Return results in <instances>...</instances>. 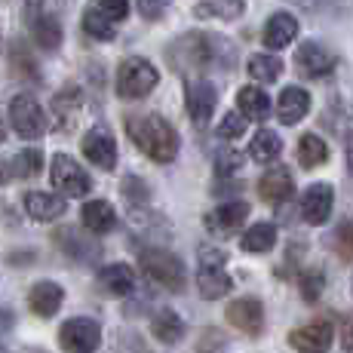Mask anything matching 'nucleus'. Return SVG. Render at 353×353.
I'll list each match as a JSON object with an SVG mask.
<instances>
[{
	"label": "nucleus",
	"instance_id": "f257e3e1",
	"mask_svg": "<svg viewBox=\"0 0 353 353\" xmlns=\"http://www.w3.org/2000/svg\"><path fill=\"white\" fill-rule=\"evenodd\" d=\"M129 135L135 148L148 154L154 163H172L179 154V132L160 117V114H145V117H129Z\"/></svg>",
	"mask_w": 353,
	"mask_h": 353
},
{
	"label": "nucleus",
	"instance_id": "f03ea898",
	"mask_svg": "<svg viewBox=\"0 0 353 353\" xmlns=\"http://www.w3.org/2000/svg\"><path fill=\"white\" fill-rule=\"evenodd\" d=\"M139 264L148 276H151L157 286L169 289V292H181L188 286V270L181 264L179 255H172L169 249H141L139 252Z\"/></svg>",
	"mask_w": 353,
	"mask_h": 353
},
{
	"label": "nucleus",
	"instance_id": "7ed1b4c3",
	"mask_svg": "<svg viewBox=\"0 0 353 353\" xmlns=\"http://www.w3.org/2000/svg\"><path fill=\"white\" fill-rule=\"evenodd\" d=\"M160 74L148 59L129 56L117 68V96L120 99H145L157 86Z\"/></svg>",
	"mask_w": 353,
	"mask_h": 353
},
{
	"label": "nucleus",
	"instance_id": "20e7f679",
	"mask_svg": "<svg viewBox=\"0 0 353 353\" xmlns=\"http://www.w3.org/2000/svg\"><path fill=\"white\" fill-rule=\"evenodd\" d=\"M50 181L56 191H62L65 196H86L92 191V181L86 175L83 166H77V160H71L68 154H56L50 166Z\"/></svg>",
	"mask_w": 353,
	"mask_h": 353
},
{
	"label": "nucleus",
	"instance_id": "39448f33",
	"mask_svg": "<svg viewBox=\"0 0 353 353\" xmlns=\"http://www.w3.org/2000/svg\"><path fill=\"white\" fill-rule=\"evenodd\" d=\"M59 344L65 353H92L101 344V325L90 316H74L59 329Z\"/></svg>",
	"mask_w": 353,
	"mask_h": 353
},
{
	"label": "nucleus",
	"instance_id": "423d86ee",
	"mask_svg": "<svg viewBox=\"0 0 353 353\" xmlns=\"http://www.w3.org/2000/svg\"><path fill=\"white\" fill-rule=\"evenodd\" d=\"M10 120H12V129H16L22 139H40V135L46 132L43 108L31 96H25V92H19V96L10 101Z\"/></svg>",
	"mask_w": 353,
	"mask_h": 353
},
{
	"label": "nucleus",
	"instance_id": "0eeeda50",
	"mask_svg": "<svg viewBox=\"0 0 353 353\" xmlns=\"http://www.w3.org/2000/svg\"><path fill=\"white\" fill-rule=\"evenodd\" d=\"M335 65H338V56L329 50V46L316 43V40L301 43L295 52V68L304 74V77H325Z\"/></svg>",
	"mask_w": 353,
	"mask_h": 353
},
{
	"label": "nucleus",
	"instance_id": "6e6552de",
	"mask_svg": "<svg viewBox=\"0 0 353 353\" xmlns=\"http://www.w3.org/2000/svg\"><path fill=\"white\" fill-rule=\"evenodd\" d=\"M228 323L240 329L243 335L258 338L264 332V307L258 298H236L228 304Z\"/></svg>",
	"mask_w": 353,
	"mask_h": 353
},
{
	"label": "nucleus",
	"instance_id": "1a4fd4ad",
	"mask_svg": "<svg viewBox=\"0 0 353 353\" xmlns=\"http://www.w3.org/2000/svg\"><path fill=\"white\" fill-rule=\"evenodd\" d=\"M332 338H335V329H332L329 320H314L301 329L289 332V344L298 353H325L332 347Z\"/></svg>",
	"mask_w": 353,
	"mask_h": 353
},
{
	"label": "nucleus",
	"instance_id": "9d476101",
	"mask_svg": "<svg viewBox=\"0 0 353 353\" xmlns=\"http://www.w3.org/2000/svg\"><path fill=\"white\" fill-rule=\"evenodd\" d=\"M80 151H83V157L90 160L92 166L105 169V172L117 169V141H114L105 129H90V132L83 135V141H80Z\"/></svg>",
	"mask_w": 353,
	"mask_h": 353
},
{
	"label": "nucleus",
	"instance_id": "9b49d317",
	"mask_svg": "<svg viewBox=\"0 0 353 353\" xmlns=\"http://www.w3.org/2000/svg\"><path fill=\"white\" fill-rule=\"evenodd\" d=\"M185 105H188V114H191L194 123L206 126L209 117L215 114V105H219V92H215V86L206 83V80H194V83H188Z\"/></svg>",
	"mask_w": 353,
	"mask_h": 353
},
{
	"label": "nucleus",
	"instance_id": "f8f14e48",
	"mask_svg": "<svg viewBox=\"0 0 353 353\" xmlns=\"http://www.w3.org/2000/svg\"><path fill=\"white\" fill-rule=\"evenodd\" d=\"M332 203H335V194H332V185H310L301 196V215L307 225H325L332 215Z\"/></svg>",
	"mask_w": 353,
	"mask_h": 353
},
{
	"label": "nucleus",
	"instance_id": "ddd939ff",
	"mask_svg": "<svg viewBox=\"0 0 353 353\" xmlns=\"http://www.w3.org/2000/svg\"><path fill=\"white\" fill-rule=\"evenodd\" d=\"M246 215H249V203H243V200L225 203V206H219L215 212L206 215V230L215 236L236 234L243 228V221H246Z\"/></svg>",
	"mask_w": 353,
	"mask_h": 353
},
{
	"label": "nucleus",
	"instance_id": "4468645a",
	"mask_svg": "<svg viewBox=\"0 0 353 353\" xmlns=\"http://www.w3.org/2000/svg\"><path fill=\"white\" fill-rule=\"evenodd\" d=\"M62 301H65V292H62V286H59V283H52V280L34 283V289L28 292V307H31L37 316H43V320L56 316L59 307H62Z\"/></svg>",
	"mask_w": 353,
	"mask_h": 353
},
{
	"label": "nucleus",
	"instance_id": "2eb2a0df",
	"mask_svg": "<svg viewBox=\"0 0 353 353\" xmlns=\"http://www.w3.org/2000/svg\"><path fill=\"white\" fill-rule=\"evenodd\" d=\"M292 191H295V181H292V172L286 166H270L268 172L261 175V181H258V194H261V200H268V203L289 200Z\"/></svg>",
	"mask_w": 353,
	"mask_h": 353
},
{
	"label": "nucleus",
	"instance_id": "dca6fc26",
	"mask_svg": "<svg viewBox=\"0 0 353 353\" xmlns=\"http://www.w3.org/2000/svg\"><path fill=\"white\" fill-rule=\"evenodd\" d=\"M99 286L105 295L126 298L135 292V270L129 264H108L99 270Z\"/></svg>",
	"mask_w": 353,
	"mask_h": 353
},
{
	"label": "nucleus",
	"instance_id": "f3484780",
	"mask_svg": "<svg viewBox=\"0 0 353 353\" xmlns=\"http://www.w3.org/2000/svg\"><path fill=\"white\" fill-rule=\"evenodd\" d=\"M298 37V19L292 12H274L264 25V46L268 50H286Z\"/></svg>",
	"mask_w": 353,
	"mask_h": 353
},
{
	"label": "nucleus",
	"instance_id": "a211bd4d",
	"mask_svg": "<svg viewBox=\"0 0 353 353\" xmlns=\"http://www.w3.org/2000/svg\"><path fill=\"white\" fill-rule=\"evenodd\" d=\"M25 209L34 221H56L65 215L68 200L59 194H43V191H31L25 194Z\"/></svg>",
	"mask_w": 353,
	"mask_h": 353
},
{
	"label": "nucleus",
	"instance_id": "6ab92c4d",
	"mask_svg": "<svg viewBox=\"0 0 353 353\" xmlns=\"http://www.w3.org/2000/svg\"><path fill=\"white\" fill-rule=\"evenodd\" d=\"M310 111V96L301 90V86H286L280 92V101H276V114L286 126H295L298 120H304Z\"/></svg>",
	"mask_w": 353,
	"mask_h": 353
},
{
	"label": "nucleus",
	"instance_id": "aec40b11",
	"mask_svg": "<svg viewBox=\"0 0 353 353\" xmlns=\"http://www.w3.org/2000/svg\"><path fill=\"white\" fill-rule=\"evenodd\" d=\"M80 219H83V228L92 230V234H111L117 228V212L105 200H90L80 212Z\"/></svg>",
	"mask_w": 353,
	"mask_h": 353
},
{
	"label": "nucleus",
	"instance_id": "412c9836",
	"mask_svg": "<svg viewBox=\"0 0 353 353\" xmlns=\"http://www.w3.org/2000/svg\"><path fill=\"white\" fill-rule=\"evenodd\" d=\"M56 240H59V246L65 249L68 255L74 258V261H83V264H92L96 258L101 255V249H99V243H92V240H83V236L77 234V230H59L56 234Z\"/></svg>",
	"mask_w": 353,
	"mask_h": 353
},
{
	"label": "nucleus",
	"instance_id": "4be33fe9",
	"mask_svg": "<svg viewBox=\"0 0 353 353\" xmlns=\"http://www.w3.org/2000/svg\"><path fill=\"white\" fill-rule=\"evenodd\" d=\"M230 276L225 274V268H200L196 270V289L206 301H215V298H225L230 292Z\"/></svg>",
	"mask_w": 353,
	"mask_h": 353
},
{
	"label": "nucleus",
	"instance_id": "5701e85b",
	"mask_svg": "<svg viewBox=\"0 0 353 353\" xmlns=\"http://www.w3.org/2000/svg\"><path fill=\"white\" fill-rule=\"evenodd\" d=\"M151 332H154V338L163 344H179L181 338H185V320H181L175 310H157L154 314V320H151Z\"/></svg>",
	"mask_w": 353,
	"mask_h": 353
},
{
	"label": "nucleus",
	"instance_id": "b1692460",
	"mask_svg": "<svg viewBox=\"0 0 353 353\" xmlns=\"http://www.w3.org/2000/svg\"><path fill=\"white\" fill-rule=\"evenodd\" d=\"M236 108H240V114L246 120H268L270 99H268V92L258 90V86H243V90L236 92Z\"/></svg>",
	"mask_w": 353,
	"mask_h": 353
},
{
	"label": "nucleus",
	"instance_id": "393cba45",
	"mask_svg": "<svg viewBox=\"0 0 353 353\" xmlns=\"http://www.w3.org/2000/svg\"><path fill=\"white\" fill-rule=\"evenodd\" d=\"M246 10V0H203L194 6L196 19H221V22H234L243 16Z\"/></svg>",
	"mask_w": 353,
	"mask_h": 353
},
{
	"label": "nucleus",
	"instance_id": "a878e982",
	"mask_svg": "<svg viewBox=\"0 0 353 353\" xmlns=\"http://www.w3.org/2000/svg\"><path fill=\"white\" fill-rule=\"evenodd\" d=\"M274 243H276V228L268 225V221H258V225H252L240 236V246L246 252H270Z\"/></svg>",
	"mask_w": 353,
	"mask_h": 353
},
{
	"label": "nucleus",
	"instance_id": "bb28decb",
	"mask_svg": "<svg viewBox=\"0 0 353 353\" xmlns=\"http://www.w3.org/2000/svg\"><path fill=\"white\" fill-rule=\"evenodd\" d=\"M31 34H34V43L46 52L59 50V43H62V25H59L56 16H40L31 25Z\"/></svg>",
	"mask_w": 353,
	"mask_h": 353
},
{
	"label": "nucleus",
	"instance_id": "cd10ccee",
	"mask_svg": "<svg viewBox=\"0 0 353 353\" xmlns=\"http://www.w3.org/2000/svg\"><path fill=\"white\" fill-rule=\"evenodd\" d=\"M280 151H283V141L274 129H261V132H255L252 145H249V154H252L255 163H274L276 157H280Z\"/></svg>",
	"mask_w": 353,
	"mask_h": 353
},
{
	"label": "nucleus",
	"instance_id": "c85d7f7f",
	"mask_svg": "<svg viewBox=\"0 0 353 353\" xmlns=\"http://www.w3.org/2000/svg\"><path fill=\"white\" fill-rule=\"evenodd\" d=\"M325 160H329V148H325V141L320 135H314V132L301 135V141H298V163L304 169H314Z\"/></svg>",
	"mask_w": 353,
	"mask_h": 353
},
{
	"label": "nucleus",
	"instance_id": "c756f323",
	"mask_svg": "<svg viewBox=\"0 0 353 353\" xmlns=\"http://www.w3.org/2000/svg\"><path fill=\"white\" fill-rule=\"evenodd\" d=\"M246 71L252 80H258V83H274V80L283 74V62L276 56H268V52H255V56L249 59Z\"/></svg>",
	"mask_w": 353,
	"mask_h": 353
},
{
	"label": "nucleus",
	"instance_id": "7c9ffc66",
	"mask_svg": "<svg viewBox=\"0 0 353 353\" xmlns=\"http://www.w3.org/2000/svg\"><path fill=\"white\" fill-rule=\"evenodd\" d=\"M10 166H12V179H34L43 169V154L37 148H25L10 160Z\"/></svg>",
	"mask_w": 353,
	"mask_h": 353
},
{
	"label": "nucleus",
	"instance_id": "2f4dec72",
	"mask_svg": "<svg viewBox=\"0 0 353 353\" xmlns=\"http://www.w3.org/2000/svg\"><path fill=\"white\" fill-rule=\"evenodd\" d=\"M80 108V90L77 86H65L62 92H59L56 99H52V111L59 114V126H71V117L77 114Z\"/></svg>",
	"mask_w": 353,
	"mask_h": 353
},
{
	"label": "nucleus",
	"instance_id": "473e14b6",
	"mask_svg": "<svg viewBox=\"0 0 353 353\" xmlns=\"http://www.w3.org/2000/svg\"><path fill=\"white\" fill-rule=\"evenodd\" d=\"M83 31L90 34V37H96V40H114V34H117L114 22L108 16H101L99 10H86L83 12Z\"/></svg>",
	"mask_w": 353,
	"mask_h": 353
},
{
	"label": "nucleus",
	"instance_id": "72a5a7b5",
	"mask_svg": "<svg viewBox=\"0 0 353 353\" xmlns=\"http://www.w3.org/2000/svg\"><path fill=\"white\" fill-rule=\"evenodd\" d=\"M298 286H301V295H304V301H316V298L323 295V286H325V276H323V270H304L301 276H298Z\"/></svg>",
	"mask_w": 353,
	"mask_h": 353
},
{
	"label": "nucleus",
	"instance_id": "f704fd0d",
	"mask_svg": "<svg viewBox=\"0 0 353 353\" xmlns=\"http://www.w3.org/2000/svg\"><path fill=\"white\" fill-rule=\"evenodd\" d=\"M196 353H228V338L219 329H206L196 341Z\"/></svg>",
	"mask_w": 353,
	"mask_h": 353
},
{
	"label": "nucleus",
	"instance_id": "c9c22d12",
	"mask_svg": "<svg viewBox=\"0 0 353 353\" xmlns=\"http://www.w3.org/2000/svg\"><path fill=\"white\" fill-rule=\"evenodd\" d=\"M215 132H219V139H240V135L246 132V117H240V114L230 111V114L221 117V123H219Z\"/></svg>",
	"mask_w": 353,
	"mask_h": 353
},
{
	"label": "nucleus",
	"instance_id": "e433bc0d",
	"mask_svg": "<svg viewBox=\"0 0 353 353\" xmlns=\"http://www.w3.org/2000/svg\"><path fill=\"white\" fill-rule=\"evenodd\" d=\"M96 10L111 22H120V19L129 16V0H96Z\"/></svg>",
	"mask_w": 353,
	"mask_h": 353
},
{
	"label": "nucleus",
	"instance_id": "4c0bfd02",
	"mask_svg": "<svg viewBox=\"0 0 353 353\" xmlns=\"http://www.w3.org/2000/svg\"><path fill=\"white\" fill-rule=\"evenodd\" d=\"M335 246H338V255L344 261H353V221H344L335 234Z\"/></svg>",
	"mask_w": 353,
	"mask_h": 353
},
{
	"label": "nucleus",
	"instance_id": "58836bf2",
	"mask_svg": "<svg viewBox=\"0 0 353 353\" xmlns=\"http://www.w3.org/2000/svg\"><path fill=\"white\" fill-rule=\"evenodd\" d=\"M123 194L129 203H145L148 200V185L141 179H135V175H126L123 179Z\"/></svg>",
	"mask_w": 353,
	"mask_h": 353
},
{
	"label": "nucleus",
	"instance_id": "ea45409f",
	"mask_svg": "<svg viewBox=\"0 0 353 353\" xmlns=\"http://www.w3.org/2000/svg\"><path fill=\"white\" fill-rule=\"evenodd\" d=\"M196 258H200V268H225L228 261L225 249H215V246H200Z\"/></svg>",
	"mask_w": 353,
	"mask_h": 353
},
{
	"label": "nucleus",
	"instance_id": "a19ab883",
	"mask_svg": "<svg viewBox=\"0 0 353 353\" xmlns=\"http://www.w3.org/2000/svg\"><path fill=\"white\" fill-rule=\"evenodd\" d=\"M236 166H243V157L234 151H221L219 157H215V169H219V175H234Z\"/></svg>",
	"mask_w": 353,
	"mask_h": 353
},
{
	"label": "nucleus",
	"instance_id": "79ce46f5",
	"mask_svg": "<svg viewBox=\"0 0 353 353\" xmlns=\"http://www.w3.org/2000/svg\"><path fill=\"white\" fill-rule=\"evenodd\" d=\"M166 6H169V0H139V12L145 19H151V22L163 16V10H166Z\"/></svg>",
	"mask_w": 353,
	"mask_h": 353
},
{
	"label": "nucleus",
	"instance_id": "37998d69",
	"mask_svg": "<svg viewBox=\"0 0 353 353\" xmlns=\"http://www.w3.org/2000/svg\"><path fill=\"white\" fill-rule=\"evenodd\" d=\"M341 344H344V350L347 353H353V314L341 325Z\"/></svg>",
	"mask_w": 353,
	"mask_h": 353
},
{
	"label": "nucleus",
	"instance_id": "c03bdc74",
	"mask_svg": "<svg viewBox=\"0 0 353 353\" xmlns=\"http://www.w3.org/2000/svg\"><path fill=\"white\" fill-rule=\"evenodd\" d=\"M344 154H347V169H350V175H353V129L344 135Z\"/></svg>",
	"mask_w": 353,
	"mask_h": 353
},
{
	"label": "nucleus",
	"instance_id": "a18cd8bd",
	"mask_svg": "<svg viewBox=\"0 0 353 353\" xmlns=\"http://www.w3.org/2000/svg\"><path fill=\"white\" fill-rule=\"evenodd\" d=\"M0 325H3V329L10 325V310H0Z\"/></svg>",
	"mask_w": 353,
	"mask_h": 353
},
{
	"label": "nucleus",
	"instance_id": "49530a36",
	"mask_svg": "<svg viewBox=\"0 0 353 353\" xmlns=\"http://www.w3.org/2000/svg\"><path fill=\"white\" fill-rule=\"evenodd\" d=\"M3 139H6V126H3V120H0V145H3Z\"/></svg>",
	"mask_w": 353,
	"mask_h": 353
},
{
	"label": "nucleus",
	"instance_id": "de8ad7c7",
	"mask_svg": "<svg viewBox=\"0 0 353 353\" xmlns=\"http://www.w3.org/2000/svg\"><path fill=\"white\" fill-rule=\"evenodd\" d=\"M0 353H3V347H0Z\"/></svg>",
	"mask_w": 353,
	"mask_h": 353
}]
</instances>
